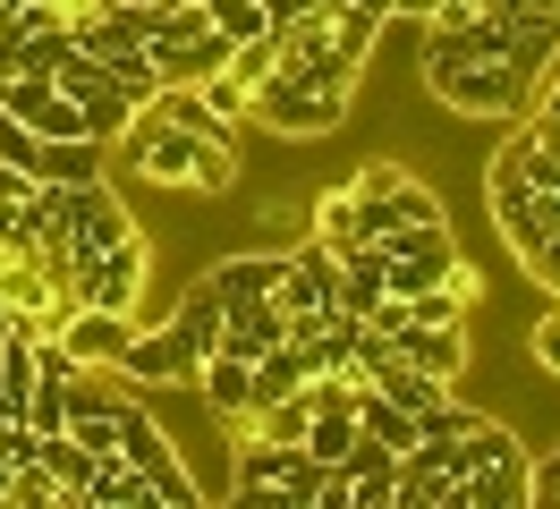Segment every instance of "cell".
Returning a JSON list of instances; mask_svg holds the SVG:
<instances>
[{
    "instance_id": "cell-27",
    "label": "cell",
    "mask_w": 560,
    "mask_h": 509,
    "mask_svg": "<svg viewBox=\"0 0 560 509\" xmlns=\"http://www.w3.org/2000/svg\"><path fill=\"white\" fill-rule=\"evenodd\" d=\"M526 501L560 509V450H552V459H535V484H526Z\"/></svg>"
},
{
    "instance_id": "cell-4",
    "label": "cell",
    "mask_w": 560,
    "mask_h": 509,
    "mask_svg": "<svg viewBox=\"0 0 560 509\" xmlns=\"http://www.w3.org/2000/svg\"><path fill=\"white\" fill-rule=\"evenodd\" d=\"M119 459H128V467H144L153 509H196V501H205V493H196V475H187V459H178L171 425L153 416V391L119 407Z\"/></svg>"
},
{
    "instance_id": "cell-3",
    "label": "cell",
    "mask_w": 560,
    "mask_h": 509,
    "mask_svg": "<svg viewBox=\"0 0 560 509\" xmlns=\"http://www.w3.org/2000/svg\"><path fill=\"white\" fill-rule=\"evenodd\" d=\"M349 102H357V85H315V77L280 68V77H264V85L246 94V119L289 136V144H323V136L349 128Z\"/></svg>"
},
{
    "instance_id": "cell-7",
    "label": "cell",
    "mask_w": 560,
    "mask_h": 509,
    "mask_svg": "<svg viewBox=\"0 0 560 509\" xmlns=\"http://www.w3.org/2000/svg\"><path fill=\"white\" fill-rule=\"evenodd\" d=\"M144 280H153V255H144V238H128V246H110V255H94V264H77V305H110V314H137L144 323Z\"/></svg>"
},
{
    "instance_id": "cell-9",
    "label": "cell",
    "mask_w": 560,
    "mask_h": 509,
    "mask_svg": "<svg viewBox=\"0 0 560 509\" xmlns=\"http://www.w3.org/2000/svg\"><path fill=\"white\" fill-rule=\"evenodd\" d=\"M128 339H137V314H110V305H69L60 314V348H69L77 366L94 373H119V357H128Z\"/></svg>"
},
{
    "instance_id": "cell-13",
    "label": "cell",
    "mask_w": 560,
    "mask_h": 509,
    "mask_svg": "<svg viewBox=\"0 0 560 509\" xmlns=\"http://www.w3.org/2000/svg\"><path fill=\"white\" fill-rule=\"evenodd\" d=\"M289 339V305L280 298H238V305H221V348H238L246 366L264 357V348H280Z\"/></svg>"
},
{
    "instance_id": "cell-28",
    "label": "cell",
    "mask_w": 560,
    "mask_h": 509,
    "mask_svg": "<svg viewBox=\"0 0 560 509\" xmlns=\"http://www.w3.org/2000/svg\"><path fill=\"white\" fill-rule=\"evenodd\" d=\"M485 9H501V18H526V9H544V18H560V0H485Z\"/></svg>"
},
{
    "instance_id": "cell-19",
    "label": "cell",
    "mask_w": 560,
    "mask_h": 509,
    "mask_svg": "<svg viewBox=\"0 0 560 509\" xmlns=\"http://www.w3.org/2000/svg\"><path fill=\"white\" fill-rule=\"evenodd\" d=\"M35 459L51 467V484H60V493H69V509H77V493H85V475H94V450H85L77 433H43V441H35Z\"/></svg>"
},
{
    "instance_id": "cell-1",
    "label": "cell",
    "mask_w": 560,
    "mask_h": 509,
    "mask_svg": "<svg viewBox=\"0 0 560 509\" xmlns=\"http://www.w3.org/2000/svg\"><path fill=\"white\" fill-rule=\"evenodd\" d=\"M119 153H128L137 178L171 187V196H205V204L238 196V136H205V128H187V119L137 111V128L119 136Z\"/></svg>"
},
{
    "instance_id": "cell-12",
    "label": "cell",
    "mask_w": 560,
    "mask_h": 509,
    "mask_svg": "<svg viewBox=\"0 0 560 509\" xmlns=\"http://www.w3.org/2000/svg\"><path fill=\"white\" fill-rule=\"evenodd\" d=\"M390 348L417 373H433V382H458V373H467V314H451V323H408Z\"/></svg>"
},
{
    "instance_id": "cell-15",
    "label": "cell",
    "mask_w": 560,
    "mask_h": 509,
    "mask_svg": "<svg viewBox=\"0 0 560 509\" xmlns=\"http://www.w3.org/2000/svg\"><path fill=\"white\" fill-rule=\"evenodd\" d=\"M35 178H51V187H85V178H110V144H94V136H43Z\"/></svg>"
},
{
    "instance_id": "cell-22",
    "label": "cell",
    "mask_w": 560,
    "mask_h": 509,
    "mask_svg": "<svg viewBox=\"0 0 560 509\" xmlns=\"http://www.w3.org/2000/svg\"><path fill=\"white\" fill-rule=\"evenodd\" d=\"M374 43H383V18H374V9H357V0H349V9H331V51H340V60L365 68V60H374Z\"/></svg>"
},
{
    "instance_id": "cell-21",
    "label": "cell",
    "mask_w": 560,
    "mask_h": 509,
    "mask_svg": "<svg viewBox=\"0 0 560 509\" xmlns=\"http://www.w3.org/2000/svg\"><path fill=\"white\" fill-rule=\"evenodd\" d=\"M349 441H357V416H349V407H315V416H306V459H315V467H340V459H349Z\"/></svg>"
},
{
    "instance_id": "cell-25",
    "label": "cell",
    "mask_w": 560,
    "mask_h": 509,
    "mask_svg": "<svg viewBox=\"0 0 560 509\" xmlns=\"http://www.w3.org/2000/svg\"><path fill=\"white\" fill-rule=\"evenodd\" d=\"M526 348H535V366H544V373L560 382V305L544 314V323H535V332H526Z\"/></svg>"
},
{
    "instance_id": "cell-10",
    "label": "cell",
    "mask_w": 560,
    "mask_h": 509,
    "mask_svg": "<svg viewBox=\"0 0 560 509\" xmlns=\"http://www.w3.org/2000/svg\"><path fill=\"white\" fill-rule=\"evenodd\" d=\"M280 264H289V246H238V255H212V264H205V289L221 305L272 298V289H280Z\"/></svg>"
},
{
    "instance_id": "cell-8",
    "label": "cell",
    "mask_w": 560,
    "mask_h": 509,
    "mask_svg": "<svg viewBox=\"0 0 560 509\" xmlns=\"http://www.w3.org/2000/svg\"><path fill=\"white\" fill-rule=\"evenodd\" d=\"M137 238V212H128V196H110V178H85V187H69V246L77 264H94V255H110V246H128ZM77 280V271H69Z\"/></svg>"
},
{
    "instance_id": "cell-24",
    "label": "cell",
    "mask_w": 560,
    "mask_h": 509,
    "mask_svg": "<svg viewBox=\"0 0 560 509\" xmlns=\"http://www.w3.org/2000/svg\"><path fill=\"white\" fill-rule=\"evenodd\" d=\"M196 102H205V111L221 119V128H246V85L230 77V68H212L205 85H196Z\"/></svg>"
},
{
    "instance_id": "cell-20",
    "label": "cell",
    "mask_w": 560,
    "mask_h": 509,
    "mask_svg": "<svg viewBox=\"0 0 560 509\" xmlns=\"http://www.w3.org/2000/svg\"><path fill=\"white\" fill-rule=\"evenodd\" d=\"M357 433H374V441H390V450H408V441H417V407L383 400V391H357Z\"/></svg>"
},
{
    "instance_id": "cell-16",
    "label": "cell",
    "mask_w": 560,
    "mask_h": 509,
    "mask_svg": "<svg viewBox=\"0 0 560 509\" xmlns=\"http://www.w3.org/2000/svg\"><path fill=\"white\" fill-rule=\"evenodd\" d=\"M77 509H153V484H144V467H128V459L110 450V459H94V475H85Z\"/></svg>"
},
{
    "instance_id": "cell-18",
    "label": "cell",
    "mask_w": 560,
    "mask_h": 509,
    "mask_svg": "<svg viewBox=\"0 0 560 509\" xmlns=\"http://www.w3.org/2000/svg\"><path fill=\"white\" fill-rule=\"evenodd\" d=\"M306 238L331 246V255H349L357 238H365V221H357V187H323L315 212H306Z\"/></svg>"
},
{
    "instance_id": "cell-31",
    "label": "cell",
    "mask_w": 560,
    "mask_h": 509,
    "mask_svg": "<svg viewBox=\"0 0 560 509\" xmlns=\"http://www.w3.org/2000/svg\"><path fill=\"white\" fill-rule=\"evenodd\" d=\"M0 9H9V0H0Z\"/></svg>"
},
{
    "instance_id": "cell-2",
    "label": "cell",
    "mask_w": 560,
    "mask_h": 509,
    "mask_svg": "<svg viewBox=\"0 0 560 509\" xmlns=\"http://www.w3.org/2000/svg\"><path fill=\"white\" fill-rule=\"evenodd\" d=\"M323 475L306 459V441H272V433H246L230 425V493L238 501H280V509H323Z\"/></svg>"
},
{
    "instance_id": "cell-5",
    "label": "cell",
    "mask_w": 560,
    "mask_h": 509,
    "mask_svg": "<svg viewBox=\"0 0 560 509\" xmlns=\"http://www.w3.org/2000/svg\"><path fill=\"white\" fill-rule=\"evenodd\" d=\"M433 94L451 102L458 119H526V102H535V68L518 60H467V68H442V77H424Z\"/></svg>"
},
{
    "instance_id": "cell-30",
    "label": "cell",
    "mask_w": 560,
    "mask_h": 509,
    "mask_svg": "<svg viewBox=\"0 0 560 509\" xmlns=\"http://www.w3.org/2000/svg\"><path fill=\"white\" fill-rule=\"evenodd\" d=\"M0 501H9V467H0Z\"/></svg>"
},
{
    "instance_id": "cell-29",
    "label": "cell",
    "mask_w": 560,
    "mask_h": 509,
    "mask_svg": "<svg viewBox=\"0 0 560 509\" xmlns=\"http://www.w3.org/2000/svg\"><path fill=\"white\" fill-rule=\"evenodd\" d=\"M357 9H374V18H383V26H390V18H408L417 0H357Z\"/></svg>"
},
{
    "instance_id": "cell-23",
    "label": "cell",
    "mask_w": 560,
    "mask_h": 509,
    "mask_svg": "<svg viewBox=\"0 0 560 509\" xmlns=\"http://www.w3.org/2000/svg\"><path fill=\"white\" fill-rule=\"evenodd\" d=\"M212 34H230V43H264L272 34V0H205Z\"/></svg>"
},
{
    "instance_id": "cell-17",
    "label": "cell",
    "mask_w": 560,
    "mask_h": 509,
    "mask_svg": "<svg viewBox=\"0 0 560 509\" xmlns=\"http://www.w3.org/2000/svg\"><path fill=\"white\" fill-rule=\"evenodd\" d=\"M137 111H144V102L128 94V85H110V77L94 85V94H77V119H85V136H94V144H119V136L137 128Z\"/></svg>"
},
{
    "instance_id": "cell-6",
    "label": "cell",
    "mask_w": 560,
    "mask_h": 509,
    "mask_svg": "<svg viewBox=\"0 0 560 509\" xmlns=\"http://www.w3.org/2000/svg\"><path fill=\"white\" fill-rule=\"evenodd\" d=\"M467 450H476V467H467V509H518L526 484H535V450H526L510 425H476L467 433Z\"/></svg>"
},
{
    "instance_id": "cell-11",
    "label": "cell",
    "mask_w": 560,
    "mask_h": 509,
    "mask_svg": "<svg viewBox=\"0 0 560 509\" xmlns=\"http://www.w3.org/2000/svg\"><path fill=\"white\" fill-rule=\"evenodd\" d=\"M119 373H128L137 391H162V382H196V357L171 339V323H137V339H128Z\"/></svg>"
},
{
    "instance_id": "cell-26",
    "label": "cell",
    "mask_w": 560,
    "mask_h": 509,
    "mask_svg": "<svg viewBox=\"0 0 560 509\" xmlns=\"http://www.w3.org/2000/svg\"><path fill=\"white\" fill-rule=\"evenodd\" d=\"M26 459H35V425H0V467L18 475Z\"/></svg>"
},
{
    "instance_id": "cell-14",
    "label": "cell",
    "mask_w": 560,
    "mask_h": 509,
    "mask_svg": "<svg viewBox=\"0 0 560 509\" xmlns=\"http://www.w3.org/2000/svg\"><path fill=\"white\" fill-rule=\"evenodd\" d=\"M196 400H205L221 425H238L246 407H255V382H246V357H238V348H212L205 366H196Z\"/></svg>"
}]
</instances>
